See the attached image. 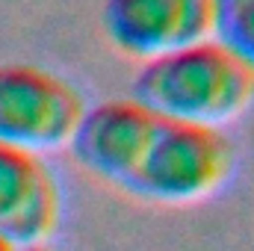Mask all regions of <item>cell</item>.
<instances>
[{
  "label": "cell",
  "instance_id": "cell-4",
  "mask_svg": "<svg viewBox=\"0 0 254 251\" xmlns=\"http://www.w3.org/2000/svg\"><path fill=\"white\" fill-rule=\"evenodd\" d=\"M157 125L160 119H154L133 98H116L86 107L68 145L83 169L101 181L125 187L145 157Z\"/></svg>",
  "mask_w": 254,
  "mask_h": 251
},
{
  "label": "cell",
  "instance_id": "cell-6",
  "mask_svg": "<svg viewBox=\"0 0 254 251\" xmlns=\"http://www.w3.org/2000/svg\"><path fill=\"white\" fill-rule=\"evenodd\" d=\"M63 192L51 166L12 145H0V237L15 249L45 246L60 225Z\"/></svg>",
  "mask_w": 254,
  "mask_h": 251
},
{
  "label": "cell",
  "instance_id": "cell-8",
  "mask_svg": "<svg viewBox=\"0 0 254 251\" xmlns=\"http://www.w3.org/2000/svg\"><path fill=\"white\" fill-rule=\"evenodd\" d=\"M0 251H18V249H15V246H12V243H6V240H3V237H0Z\"/></svg>",
  "mask_w": 254,
  "mask_h": 251
},
{
  "label": "cell",
  "instance_id": "cell-7",
  "mask_svg": "<svg viewBox=\"0 0 254 251\" xmlns=\"http://www.w3.org/2000/svg\"><path fill=\"white\" fill-rule=\"evenodd\" d=\"M210 39L254 71V0H213Z\"/></svg>",
  "mask_w": 254,
  "mask_h": 251
},
{
  "label": "cell",
  "instance_id": "cell-5",
  "mask_svg": "<svg viewBox=\"0 0 254 251\" xmlns=\"http://www.w3.org/2000/svg\"><path fill=\"white\" fill-rule=\"evenodd\" d=\"M104 27L119 51L145 63L210 39L213 0H107Z\"/></svg>",
  "mask_w": 254,
  "mask_h": 251
},
{
  "label": "cell",
  "instance_id": "cell-1",
  "mask_svg": "<svg viewBox=\"0 0 254 251\" xmlns=\"http://www.w3.org/2000/svg\"><path fill=\"white\" fill-rule=\"evenodd\" d=\"M130 98L160 122L222 127L254 101V71L216 39H204L145 60Z\"/></svg>",
  "mask_w": 254,
  "mask_h": 251
},
{
  "label": "cell",
  "instance_id": "cell-2",
  "mask_svg": "<svg viewBox=\"0 0 254 251\" xmlns=\"http://www.w3.org/2000/svg\"><path fill=\"white\" fill-rule=\"evenodd\" d=\"M231 169L234 145L219 127L160 122L122 189L154 204H195L225 187Z\"/></svg>",
  "mask_w": 254,
  "mask_h": 251
},
{
  "label": "cell",
  "instance_id": "cell-3",
  "mask_svg": "<svg viewBox=\"0 0 254 251\" xmlns=\"http://www.w3.org/2000/svg\"><path fill=\"white\" fill-rule=\"evenodd\" d=\"M86 104L80 92L36 65H0V145L51 151L68 145Z\"/></svg>",
  "mask_w": 254,
  "mask_h": 251
},
{
  "label": "cell",
  "instance_id": "cell-9",
  "mask_svg": "<svg viewBox=\"0 0 254 251\" xmlns=\"http://www.w3.org/2000/svg\"><path fill=\"white\" fill-rule=\"evenodd\" d=\"M18 251H54V249H48V246H33V249H18Z\"/></svg>",
  "mask_w": 254,
  "mask_h": 251
}]
</instances>
